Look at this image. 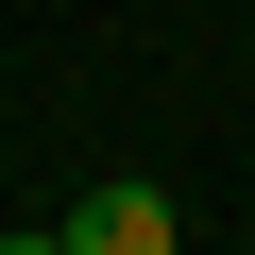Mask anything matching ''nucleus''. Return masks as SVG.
<instances>
[{
	"instance_id": "1",
	"label": "nucleus",
	"mask_w": 255,
	"mask_h": 255,
	"mask_svg": "<svg viewBox=\"0 0 255 255\" xmlns=\"http://www.w3.org/2000/svg\"><path fill=\"white\" fill-rule=\"evenodd\" d=\"M68 255H187V204L170 187H85L68 204Z\"/></svg>"
},
{
	"instance_id": "2",
	"label": "nucleus",
	"mask_w": 255,
	"mask_h": 255,
	"mask_svg": "<svg viewBox=\"0 0 255 255\" xmlns=\"http://www.w3.org/2000/svg\"><path fill=\"white\" fill-rule=\"evenodd\" d=\"M0 255H68V221H17V238H0Z\"/></svg>"
}]
</instances>
